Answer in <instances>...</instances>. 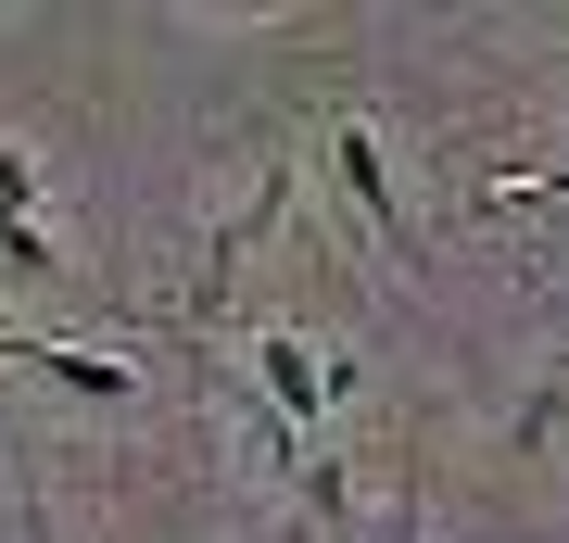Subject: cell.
<instances>
[{
    "label": "cell",
    "mask_w": 569,
    "mask_h": 543,
    "mask_svg": "<svg viewBox=\"0 0 569 543\" xmlns=\"http://www.w3.org/2000/svg\"><path fill=\"white\" fill-rule=\"evenodd\" d=\"M253 392L317 443V418H329V354L305 342V329H253Z\"/></svg>",
    "instance_id": "obj_1"
},
{
    "label": "cell",
    "mask_w": 569,
    "mask_h": 543,
    "mask_svg": "<svg viewBox=\"0 0 569 543\" xmlns=\"http://www.w3.org/2000/svg\"><path fill=\"white\" fill-rule=\"evenodd\" d=\"M0 265L13 279H63V253L39 228V164H26V140H0Z\"/></svg>",
    "instance_id": "obj_2"
},
{
    "label": "cell",
    "mask_w": 569,
    "mask_h": 543,
    "mask_svg": "<svg viewBox=\"0 0 569 543\" xmlns=\"http://www.w3.org/2000/svg\"><path fill=\"white\" fill-rule=\"evenodd\" d=\"M329 164H342V190H355V215L380 228V241H406V190H392V164H380V127H329Z\"/></svg>",
    "instance_id": "obj_3"
},
{
    "label": "cell",
    "mask_w": 569,
    "mask_h": 543,
    "mask_svg": "<svg viewBox=\"0 0 569 543\" xmlns=\"http://www.w3.org/2000/svg\"><path fill=\"white\" fill-rule=\"evenodd\" d=\"M291 481H305V519H317L329 543L355 531V467H342V455H317V443H305V467H291Z\"/></svg>",
    "instance_id": "obj_4"
},
{
    "label": "cell",
    "mask_w": 569,
    "mask_h": 543,
    "mask_svg": "<svg viewBox=\"0 0 569 543\" xmlns=\"http://www.w3.org/2000/svg\"><path fill=\"white\" fill-rule=\"evenodd\" d=\"M13 505H26V543H51V519H39V481H26V493H13Z\"/></svg>",
    "instance_id": "obj_5"
},
{
    "label": "cell",
    "mask_w": 569,
    "mask_h": 543,
    "mask_svg": "<svg viewBox=\"0 0 569 543\" xmlns=\"http://www.w3.org/2000/svg\"><path fill=\"white\" fill-rule=\"evenodd\" d=\"M0 354H26V329H0Z\"/></svg>",
    "instance_id": "obj_6"
}]
</instances>
